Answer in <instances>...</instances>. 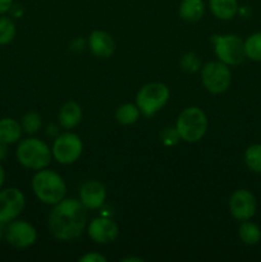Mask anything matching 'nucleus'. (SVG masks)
<instances>
[{"instance_id":"obj_10","label":"nucleus","mask_w":261,"mask_h":262,"mask_svg":"<svg viewBox=\"0 0 261 262\" xmlns=\"http://www.w3.org/2000/svg\"><path fill=\"white\" fill-rule=\"evenodd\" d=\"M4 235L8 243L15 248L31 247L37 239V232L33 225L25 220H13L8 223Z\"/></svg>"},{"instance_id":"obj_2","label":"nucleus","mask_w":261,"mask_h":262,"mask_svg":"<svg viewBox=\"0 0 261 262\" xmlns=\"http://www.w3.org/2000/svg\"><path fill=\"white\" fill-rule=\"evenodd\" d=\"M32 189L36 197L46 205H55L66 199L67 186L60 176L54 170L41 169L33 176Z\"/></svg>"},{"instance_id":"obj_11","label":"nucleus","mask_w":261,"mask_h":262,"mask_svg":"<svg viewBox=\"0 0 261 262\" xmlns=\"http://www.w3.org/2000/svg\"><path fill=\"white\" fill-rule=\"evenodd\" d=\"M257 210V201L248 189H237L229 199V211L240 222L250 220Z\"/></svg>"},{"instance_id":"obj_1","label":"nucleus","mask_w":261,"mask_h":262,"mask_svg":"<svg viewBox=\"0 0 261 262\" xmlns=\"http://www.w3.org/2000/svg\"><path fill=\"white\" fill-rule=\"evenodd\" d=\"M79 200L63 199L54 205L49 215V228L56 239L72 241L83 232L87 222V211Z\"/></svg>"},{"instance_id":"obj_18","label":"nucleus","mask_w":261,"mask_h":262,"mask_svg":"<svg viewBox=\"0 0 261 262\" xmlns=\"http://www.w3.org/2000/svg\"><path fill=\"white\" fill-rule=\"evenodd\" d=\"M205 13L202 0H183L179 5V15L187 22H197Z\"/></svg>"},{"instance_id":"obj_23","label":"nucleus","mask_w":261,"mask_h":262,"mask_svg":"<svg viewBox=\"0 0 261 262\" xmlns=\"http://www.w3.org/2000/svg\"><path fill=\"white\" fill-rule=\"evenodd\" d=\"M15 37V25L9 17H0V45H8Z\"/></svg>"},{"instance_id":"obj_21","label":"nucleus","mask_w":261,"mask_h":262,"mask_svg":"<svg viewBox=\"0 0 261 262\" xmlns=\"http://www.w3.org/2000/svg\"><path fill=\"white\" fill-rule=\"evenodd\" d=\"M245 164L251 171L261 174V143H253L245 151Z\"/></svg>"},{"instance_id":"obj_28","label":"nucleus","mask_w":261,"mask_h":262,"mask_svg":"<svg viewBox=\"0 0 261 262\" xmlns=\"http://www.w3.org/2000/svg\"><path fill=\"white\" fill-rule=\"evenodd\" d=\"M13 0H0V15L7 13L12 8Z\"/></svg>"},{"instance_id":"obj_4","label":"nucleus","mask_w":261,"mask_h":262,"mask_svg":"<svg viewBox=\"0 0 261 262\" xmlns=\"http://www.w3.org/2000/svg\"><path fill=\"white\" fill-rule=\"evenodd\" d=\"M177 130L181 140L186 142H199L207 129V118L204 110L197 106L186 107L177 119Z\"/></svg>"},{"instance_id":"obj_20","label":"nucleus","mask_w":261,"mask_h":262,"mask_svg":"<svg viewBox=\"0 0 261 262\" xmlns=\"http://www.w3.org/2000/svg\"><path fill=\"white\" fill-rule=\"evenodd\" d=\"M140 109L137 105L133 104H124L119 106L115 113V118H117L118 123L123 125H130L135 124L138 119H140Z\"/></svg>"},{"instance_id":"obj_3","label":"nucleus","mask_w":261,"mask_h":262,"mask_svg":"<svg viewBox=\"0 0 261 262\" xmlns=\"http://www.w3.org/2000/svg\"><path fill=\"white\" fill-rule=\"evenodd\" d=\"M15 155L20 165L25 168L41 170L48 168L53 154L44 141L38 138H26L19 142Z\"/></svg>"},{"instance_id":"obj_19","label":"nucleus","mask_w":261,"mask_h":262,"mask_svg":"<svg viewBox=\"0 0 261 262\" xmlns=\"http://www.w3.org/2000/svg\"><path fill=\"white\" fill-rule=\"evenodd\" d=\"M240 239L247 246H255L261 241V229L257 224L245 220L241 223L240 229H238Z\"/></svg>"},{"instance_id":"obj_30","label":"nucleus","mask_w":261,"mask_h":262,"mask_svg":"<svg viewBox=\"0 0 261 262\" xmlns=\"http://www.w3.org/2000/svg\"><path fill=\"white\" fill-rule=\"evenodd\" d=\"M4 181H5V171L4 169H3V166L0 165V188H2L3 184H4Z\"/></svg>"},{"instance_id":"obj_12","label":"nucleus","mask_w":261,"mask_h":262,"mask_svg":"<svg viewBox=\"0 0 261 262\" xmlns=\"http://www.w3.org/2000/svg\"><path fill=\"white\" fill-rule=\"evenodd\" d=\"M87 233L94 242L100 243V245H107L117 239L119 229L110 217L100 216L90 223Z\"/></svg>"},{"instance_id":"obj_17","label":"nucleus","mask_w":261,"mask_h":262,"mask_svg":"<svg viewBox=\"0 0 261 262\" xmlns=\"http://www.w3.org/2000/svg\"><path fill=\"white\" fill-rule=\"evenodd\" d=\"M22 127L17 120L12 118H3L0 119V141L7 145L15 143L22 136Z\"/></svg>"},{"instance_id":"obj_8","label":"nucleus","mask_w":261,"mask_h":262,"mask_svg":"<svg viewBox=\"0 0 261 262\" xmlns=\"http://www.w3.org/2000/svg\"><path fill=\"white\" fill-rule=\"evenodd\" d=\"M82 148L83 145L81 138L74 133L67 132L55 138L51 154L59 164L69 165L78 160L82 154Z\"/></svg>"},{"instance_id":"obj_13","label":"nucleus","mask_w":261,"mask_h":262,"mask_svg":"<svg viewBox=\"0 0 261 262\" xmlns=\"http://www.w3.org/2000/svg\"><path fill=\"white\" fill-rule=\"evenodd\" d=\"M105 199H106V189L104 184L97 181L86 182L79 189V201L86 209H100L104 205Z\"/></svg>"},{"instance_id":"obj_9","label":"nucleus","mask_w":261,"mask_h":262,"mask_svg":"<svg viewBox=\"0 0 261 262\" xmlns=\"http://www.w3.org/2000/svg\"><path fill=\"white\" fill-rule=\"evenodd\" d=\"M26 205L25 194L18 188L0 191V223L8 224L17 219Z\"/></svg>"},{"instance_id":"obj_24","label":"nucleus","mask_w":261,"mask_h":262,"mask_svg":"<svg viewBox=\"0 0 261 262\" xmlns=\"http://www.w3.org/2000/svg\"><path fill=\"white\" fill-rule=\"evenodd\" d=\"M20 127L27 135H33L41 128V117L35 112L26 113L20 120Z\"/></svg>"},{"instance_id":"obj_15","label":"nucleus","mask_w":261,"mask_h":262,"mask_svg":"<svg viewBox=\"0 0 261 262\" xmlns=\"http://www.w3.org/2000/svg\"><path fill=\"white\" fill-rule=\"evenodd\" d=\"M82 119V109L79 104L74 101H68L61 106L59 112V123L66 129H72L77 127Z\"/></svg>"},{"instance_id":"obj_6","label":"nucleus","mask_w":261,"mask_h":262,"mask_svg":"<svg viewBox=\"0 0 261 262\" xmlns=\"http://www.w3.org/2000/svg\"><path fill=\"white\" fill-rule=\"evenodd\" d=\"M201 81L205 89L211 94H223L232 83L229 66L223 61H209L201 69Z\"/></svg>"},{"instance_id":"obj_14","label":"nucleus","mask_w":261,"mask_h":262,"mask_svg":"<svg viewBox=\"0 0 261 262\" xmlns=\"http://www.w3.org/2000/svg\"><path fill=\"white\" fill-rule=\"evenodd\" d=\"M91 53L97 58H109L115 50V42L109 33L104 31H94L89 37Z\"/></svg>"},{"instance_id":"obj_5","label":"nucleus","mask_w":261,"mask_h":262,"mask_svg":"<svg viewBox=\"0 0 261 262\" xmlns=\"http://www.w3.org/2000/svg\"><path fill=\"white\" fill-rule=\"evenodd\" d=\"M170 92L164 83L153 82L141 87L136 96V102L145 117H154L158 112H160L168 102Z\"/></svg>"},{"instance_id":"obj_22","label":"nucleus","mask_w":261,"mask_h":262,"mask_svg":"<svg viewBox=\"0 0 261 262\" xmlns=\"http://www.w3.org/2000/svg\"><path fill=\"white\" fill-rule=\"evenodd\" d=\"M246 58L252 61H261V32H255L245 41Z\"/></svg>"},{"instance_id":"obj_32","label":"nucleus","mask_w":261,"mask_h":262,"mask_svg":"<svg viewBox=\"0 0 261 262\" xmlns=\"http://www.w3.org/2000/svg\"><path fill=\"white\" fill-rule=\"evenodd\" d=\"M3 223H0V239H2L3 238V235H4V233H5V229H4V227H3Z\"/></svg>"},{"instance_id":"obj_29","label":"nucleus","mask_w":261,"mask_h":262,"mask_svg":"<svg viewBox=\"0 0 261 262\" xmlns=\"http://www.w3.org/2000/svg\"><path fill=\"white\" fill-rule=\"evenodd\" d=\"M8 154V147H7V143H4L3 141H0V161L4 160L5 156Z\"/></svg>"},{"instance_id":"obj_31","label":"nucleus","mask_w":261,"mask_h":262,"mask_svg":"<svg viewBox=\"0 0 261 262\" xmlns=\"http://www.w3.org/2000/svg\"><path fill=\"white\" fill-rule=\"evenodd\" d=\"M130 261H135V262H142V258H135V257H127V258H123L122 262H130Z\"/></svg>"},{"instance_id":"obj_16","label":"nucleus","mask_w":261,"mask_h":262,"mask_svg":"<svg viewBox=\"0 0 261 262\" xmlns=\"http://www.w3.org/2000/svg\"><path fill=\"white\" fill-rule=\"evenodd\" d=\"M209 7L212 14L222 20L232 19L238 12L237 0H209Z\"/></svg>"},{"instance_id":"obj_27","label":"nucleus","mask_w":261,"mask_h":262,"mask_svg":"<svg viewBox=\"0 0 261 262\" xmlns=\"http://www.w3.org/2000/svg\"><path fill=\"white\" fill-rule=\"evenodd\" d=\"M79 261L81 262H106V258L97 252H90L82 256V257L79 258Z\"/></svg>"},{"instance_id":"obj_26","label":"nucleus","mask_w":261,"mask_h":262,"mask_svg":"<svg viewBox=\"0 0 261 262\" xmlns=\"http://www.w3.org/2000/svg\"><path fill=\"white\" fill-rule=\"evenodd\" d=\"M160 138H161V142H163L165 146H173L181 140L177 128H170V127L165 128V129L161 132Z\"/></svg>"},{"instance_id":"obj_25","label":"nucleus","mask_w":261,"mask_h":262,"mask_svg":"<svg viewBox=\"0 0 261 262\" xmlns=\"http://www.w3.org/2000/svg\"><path fill=\"white\" fill-rule=\"evenodd\" d=\"M181 67L186 72H197L201 68V60L194 53H187L182 56Z\"/></svg>"},{"instance_id":"obj_7","label":"nucleus","mask_w":261,"mask_h":262,"mask_svg":"<svg viewBox=\"0 0 261 262\" xmlns=\"http://www.w3.org/2000/svg\"><path fill=\"white\" fill-rule=\"evenodd\" d=\"M215 54L227 66H240L246 59L245 41L237 35L215 36Z\"/></svg>"}]
</instances>
